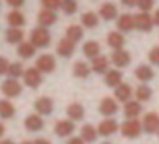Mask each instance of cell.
<instances>
[{"label": "cell", "mask_w": 159, "mask_h": 144, "mask_svg": "<svg viewBox=\"0 0 159 144\" xmlns=\"http://www.w3.org/2000/svg\"><path fill=\"white\" fill-rule=\"evenodd\" d=\"M30 43H32L34 47H47V45L51 43V34H49V30L43 28V26L34 28L32 34H30Z\"/></svg>", "instance_id": "1"}, {"label": "cell", "mask_w": 159, "mask_h": 144, "mask_svg": "<svg viewBox=\"0 0 159 144\" xmlns=\"http://www.w3.org/2000/svg\"><path fill=\"white\" fill-rule=\"evenodd\" d=\"M120 131H122V135L127 137V138H137V137L140 135V131H142V122H139L137 118L127 120V122L122 124Z\"/></svg>", "instance_id": "2"}, {"label": "cell", "mask_w": 159, "mask_h": 144, "mask_svg": "<svg viewBox=\"0 0 159 144\" xmlns=\"http://www.w3.org/2000/svg\"><path fill=\"white\" fill-rule=\"evenodd\" d=\"M142 131L146 133H159V114L157 112H146L142 118Z\"/></svg>", "instance_id": "3"}, {"label": "cell", "mask_w": 159, "mask_h": 144, "mask_svg": "<svg viewBox=\"0 0 159 144\" xmlns=\"http://www.w3.org/2000/svg\"><path fill=\"white\" fill-rule=\"evenodd\" d=\"M25 84L30 86V88H38L41 84V71L38 67H30V69H25Z\"/></svg>", "instance_id": "4"}, {"label": "cell", "mask_w": 159, "mask_h": 144, "mask_svg": "<svg viewBox=\"0 0 159 144\" xmlns=\"http://www.w3.org/2000/svg\"><path fill=\"white\" fill-rule=\"evenodd\" d=\"M99 112H101L103 116H107V118L114 116V114L118 112V101H116L114 97H103L101 103H99Z\"/></svg>", "instance_id": "5"}, {"label": "cell", "mask_w": 159, "mask_h": 144, "mask_svg": "<svg viewBox=\"0 0 159 144\" xmlns=\"http://www.w3.org/2000/svg\"><path fill=\"white\" fill-rule=\"evenodd\" d=\"M152 26H153V17H152L150 13L140 11V13L135 15V28H139V30H142V32H150Z\"/></svg>", "instance_id": "6"}, {"label": "cell", "mask_w": 159, "mask_h": 144, "mask_svg": "<svg viewBox=\"0 0 159 144\" xmlns=\"http://www.w3.org/2000/svg\"><path fill=\"white\" fill-rule=\"evenodd\" d=\"M36 67L41 71V73H51L56 67V62H54V56L51 54H41L38 60H36Z\"/></svg>", "instance_id": "7"}, {"label": "cell", "mask_w": 159, "mask_h": 144, "mask_svg": "<svg viewBox=\"0 0 159 144\" xmlns=\"http://www.w3.org/2000/svg\"><path fill=\"white\" fill-rule=\"evenodd\" d=\"M116 26L120 32H131L135 28V15L131 13H122L118 19H116Z\"/></svg>", "instance_id": "8"}, {"label": "cell", "mask_w": 159, "mask_h": 144, "mask_svg": "<svg viewBox=\"0 0 159 144\" xmlns=\"http://www.w3.org/2000/svg\"><path fill=\"white\" fill-rule=\"evenodd\" d=\"M116 131H118V122L112 120V118H105V120L99 124V127H98V133H99L101 137H111V135H114Z\"/></svg>", "instance_id": "9"}, {"label": "cell", "mask_w": 159, "mask_h": 144, "mask_svg": "<svg viewBox=\"0 0 159 144\" xmlns=\"http://www.w3.org/2000/svg\"><path fill=\"white\" fill-rule=\"evenodd\" d=\"M111 62H112L116 67H127L129 62H131V54H129L125 49H122V51H114L112 56H111Z\"/></svg>", "instance_id": "10"}, {"label": "cell", "mask_w": 159, "mask_h": 144, "mask_svg": "<svg viewBox=\"0 0 159 144\" xmlns=\"http://www.w3.org/2000/svg\"><path fill=\"white\" fill-rule=\"evenodd\" d=\"M2 94L8 96V97H15L21 94V84L17 79H8L2 83Z\"/></svg>", "instance_id": "11"}, {"label": "cell", "mask_w": 159, "mask_h": 144, "mask_svg": "<svg viewBox=\"0 0 159 144\" xmlns=\"http://www.w3.org/2000/svg\"><path fill=\"white\" fill-rule=\"evenodd\" d=\"M131 96H133V88L125 83H122L120 86L114 88V99L116 101H122V103H127L131 101Z\"/></svg>", "instance_id": "12"}, {"label": "cell", "mask_w": 159, "mask_h": 144, "mask_svg": "<svg viewBox=\"0 0 159 144\" xmlns=\"http://www.w3.org/2000/svg\"><path fill=\"white\" fill-rule=\"evenodd\" d=\"M73 131H75V124L71 120H58L54 125V133L58 137H69Z\"/></svg>", "instance_id": "13"}, {"label": "cell", "mask_w": 159, "mask_h": 144, "mask_svg": "<svg viewBox=\"0 0 159 144\" xmlns=\"http://www.w3.org/2000/svg\"><path fill=\"white\" fill-rule=\"evenodd\" d=\"M142 112V105H140V101H127L125 103V107H124V114H125V118L127 120H133V118H139V114Z\"/></svg>", "instance_id": "14"}, {"label": "cell", "mask_w": 159, "mask_h": 144, "mask_svg": "<svg viewBox=\"0 0 159 144\" xmlns=\"http://www.w3.org/2000/svg\"><path fill=\"white\" fill-rule=\"evenodd\" d=\"M99 17H103L105 21H114V19H118L120 15H118V10H116L114 4L105 2V4H101V8H99Z\"/></svg>", "instance_id": "15"}, {"label": "cell", "mask_w": 159, "mask_h": 144, "mask_svg": "<svg viewBox=\"0 0 159 144\" xmlns=\"http://www.w3.org/2000/svg\"><path fill=\"white\" fill-rule=\"evenodd\" d=\"M107 43H109V47H112V51H122L125 45V38L122 32H111L107 36Z\"/></svg>", "instance_id": "16"}, {"label": "cell", "mask_w": 159, "mask_h": 144, "mask_svg": "<svg viewBox=\"0 0 159 144\" xmlns=\"http://www.w3.org/2000/svg\"><path fill=\"white\" fill-rule=\"evenodd\" d=\"M56 13L54 11H51V10H41L39 13H38V23H39V26H43V28H47V26H51V25H54L56 23Z\"/></svg>", "instance_id": "17"}, {"label": "cell", "mask_w": 159, "mask_h": 144, "mask_svg": "<svg viewBox=\"0 0 159 144\" xmlns=\"http://www.w3.org/2000/svg\"><path fill=\"white\" fill-rule=\"evenodd\" d=\"M34 109L38 110L39 116L41 114H51L52 112V99L51 97H39V99H36Z\"/></svg>", "instance_id": "18"}, {"label": "cell", "mask_w": 159, "mask_h": 144, "mask_svg": "<svg viewBox=\"0 0 159 144\" xmlns=\"http://www.w3.org/2000/svg\"><path fill=\"white\" fill-rule=\"evenodd\" d=\"M135 77H137L140 83H148V81H152L155 75H153V69H152L150 65L142 64V65H139V67L135 69Z\"/></svg>", "instance_id": "19"}, {"label": "cell", "mask_w": 159, "mask_h": 144, "mask_svg": "<svg viewBox=\"0 0 159 144\" xmlns=\"http://www.w3.org/2000/svg\"><path fill=\"white\" fill-rule=\"evenodd\" d=\"M105 84L111 86V88H116L122 84V73L120 69H109L105 73Z\"/></svg>", "instance_id": "20"}, {"label": "cell", "mask_w": 159, "mask_h": 144, "mask_svg": "<svg viewBox=\"0 0 159 144\" xmlns=\"http://www.w3.org/2000/svg\"><path fill=\"white\" fill-rule=\"evenodd\" d=\"M67 116L71 122H79V120H83L84 118V107L81 103H71L67 107Z\"/></svg>", "instance_id": "21"}, {"label": "cell", "mask_w": 159, "mask_h": 144, "mask_svg": "<svg viewBox=\"0 0 159 144\" xmlns=\"http://www.w3.org/2000/svg\"><path fill=\"white\" fill-rule=\"evenodd\" d=\"M109 64H111V60L107 58V56H98V58H94L92 60V71H96V73H107L109 71Z\"/></svg>", "instance_id": "22"}, {"label": "cell", "mask_w": 159, "mask_h": 144, "mask_svg": "<svg viewBox=\"0 0 159 144\" xmlns=\"http://www.w3.org/2000/svg\"><path fill=\"white\" fill-rule=\"evenodd\" d=\"M56 52L62 56V58H69L73 52H75V43H71L69 39H62L60 43H58V47H56Z\"/></svg>", "instance_id": "23"}, {"label": "cell", "mask_w": 159, "mask_h": 144, "mask_svg": "<svg viewBox=\"0 0 159 144\" xmlns=\"http://www.w3.org/2000/svg\"><path fill=\"white\" fill-rule=\"evenodd\" d=\"M83 52H84V56H88V58H98V56H101L99 52H101V47H99V43L98 41H86L84 43V47H83Z\"/></svg>", "instance_id": "24"}, {"label": "cell", "mask_w": 159, "mask_h": 144, "mask_svg": "<svg viewBox=\"0 0 159 144\" xmlns=\"http://www.w3.org/2000/svg\"><path fill=\"white\" fill-rule=\"evenodd\" d=\"M66 39H69L71 43L81 41V39H83V26H77V25L67 26V30H66Z\"/></svg>", "instance_id": "25"}, {"label": "cell", "mask_w": 159, "mask_h": 144, "mask_svg": "<svg viewBox=\"0 0 159 144\" xmlns=\"http://www.w3.org/2000/svg\"><path fill=\"white\" fill-rule=\"evenodd\" d=\"M90 71H92V67L86 62H75V65H73V75L79 79H86L90 75Z\"/></svg>", "instance_id": "26"}, {"label": "cell", "mask_w": 159, "mask_h": 144, "mask_svg": "<svg viewBox=\"0 0 159 144\" xmlns=\"http://www.w3.org/2000/svg\"><path fill=\"white\" fill-rule=\"evenodd\" d=\"M6 17H8V23H10L11 28H19V26H23V25L26 23L25 15H23L21 11H17V10H15V11H10Z\"/></svg>", "instance_id": "27"}, {"label": "cell", "mask_w": 159, "mask_h": 144, "mask_svg": "<svg viewBox=\"0 0 159 144\" xmlns=\"http://www.w3.org/2000/svg\"><path fill=\"white\" fill-rule=\"evenodd\" d=\"M25 125H26V129H30V131H39V129H43V120H41L39 114H30V116L25 120Z\"/></svg>", "instance_id": "28"}, {"label": "cell", "mask_w": 159, "mask_h": 144, "mask_svg": "<svg viewBox=\"0 0 159 144\" xmlns=\"http://www.w3.org/2000/svg\"><path fill=\"white\" fill-rule=\"evenodd\" d=\"M34 52H36V47H34L30 41H23V43H19V47H17V54H19L21 58H32Z\"/></svg>", "instance_id": "29"}, {"label": "cell", "mask_w": 159, "mask_h": 144, "mask_svg": "<svg viewBox=\"0 0 159 144\" xmlns=\"http://www.w3.org/2000/svg\"><path fill=\"white\" fill-rule=\"evenodd\" d=\"M81 23H83V26H84V28H96V26H98V23H99V17H98L94 11H86V13H83Z\"/></svg>", "instance_id": "30"}, {"label": "cell", "mask_w": 159, "mask_h": 144, "mask_svg": "<svg viewBox=\"0 0 159 144\" xmlns=\"http://www.w3.org/2000/svg\"><path fill=\"white\" fill-rule=\"evenodd\" d=\"M81 138H83L84 142H94V140L98 138V129H96L94 125H83V129H81Z\"/></svg>", "instance_id": "31"}, {"label": "cell", "mask_w": 159, "mask_h": 144, "mask_svg": "<svg viewBox=\"0 0 159 144\" xmlns=\"http://www.w3.org/2000/svg\"><path fill=\"white\" fill-rule=\"evenodd\" d=\"M135 96H137V101L144 103V101L152 99V88H150V86H146V84H140V86L135 90Z\"/></svg>", "instance_id": "32"}, {"label": "cell", "mask_w": 159, "mask_h": 144, "mask_svg": "<svg viewBox=\"0 0 159 144\" xmlns=\"http://www.w3.org/2000/svg\"><path fill=\"white\" fill-rule=\"evenodd\" d=\"M6 41L8 43H23V32H21V28H10L6 32Z\"/></svg>", "instance_id": "33"}, {"label": "cell", "mask_w": 159, "mask_h": 144, "mask_svg": "<svg viewBox=\"0 0 159 144\" xmlns=\"http://www.w3.org/2000/svg\"><path fill=\"white\" fill-rule=\"evenodd\" d=\"M13 114H15V109H13V105L8 99L0 101V116H2V118H11Z\"/></svg>", "instance_id": "34"}, {"label": "cell", "mask_w": 159, "mask_h": 144, "mask_svg": "<svg viewBox=\"0 0 159 144\" xmlns=\"http://www.w3.org/2000/svg\"><path fill=\"white\" fill-rule=\"evenodd\" d=\"M8 75H10L11 79L23 77V75H25V69H23V65H21L19 62H13V64H10V69H8Z\"/></svg>", "instance_id": "35"}, {"label": "cell", "mask_w": 159, "mask_h": 144, "mask_svg": "<svg viewBox=\"0 0 159 144\" xmlns=\"http://www.w3.org/2000/svg\"><path fill=\"white\" fill-rule=\"evenodd\" d=\"M62 10H64V13L71 15L77 11V2L75 0H62Z\"/></svg>", "instance_id": "36"}, {"label": "cell", "mask_w": 159, "mask_h": 144, "mask_svg": "<svg viewBox=\"0 0 159 144\" xmlns=\"http://www.w3.org/2000/svg\"><path fill=\"white\" fill-rule=\"evenodd\" d=\"M41 6H43V10L54 11L56 8H62V0H41Z\"/></svg>", "instance_id": "37"}, {"label": "cell", "mask_w": 159, "mask_h": 144, "mask_svg": "<svg viewBox=\"0 0 159 144\" xmlns=\"http://www.w3.org/2000/svg\"><path fill=\"white\" fill-rule=\"evenodd\" d=\"M137 8H139L140 11L148 13V11L153 8V0H139V2H137Z\"/></svg>", "instance_id": "38"}, {"label": "cell", "mask_w": 159, "mask_h": 144, "mask_svg": "<svg viewBox=\"0 0 159 144\" xmlns=\"http://www.w3.org/2000/svg\"><path fill=\"white\" fill-rule=\"evenodd\" d=\"M148 60L155 65H159V47H153L150 52H148Z\"/></svg>", "instance_id": "39"}, {"label": "cell", "mask_w": 159, "mask_h": 144, "mask_svg": "<svg viewBox=\"0 0 159 144\" xmlns=\"http://www.w3.org/2000/svg\"><path fill=\"white\" fill-rule=\"evenodd\" d=\"M8 69H10V62H8L6 58H2V56H0V75L8 73Z\"/></svg>", "instance_id": "40"}, {"label": "cell", "mask_w": 159, "mask_h": 144, "mask_svg": "<svg viewBox=\"0 0 159 144\" xmlns=\"http://www.w3.org/2000/svg\"><path fill=\"white\" fill-rule=\"evenodd\" d=\"M6 2H8L10 6H13V8H21V6L25 4V0H6Z\"/></svg>", "instance_id": "41"}, {"label": "cell", "mask_w": 159, "mask_h": 144, "mask_svg": "<svg viewBox=\"0 0 159 144\" xmlns=\"http://www.w3.org/2000/svg\"><path fill=\"white\" fill-rule=\"evenodd\" d=\"M67 144H84V140H83L81 137H73V138L67 140Z\"/></svg>", "instance_id": "42"}, {"label": "cell", "mask_w": 159, "mask_h": 144, "mask_svg": "<svg viewBox=\"0 0 159 144\" xmlns=\"http://www.w3.org/2000/svg\"><path fill=\"white\" fill-rule=\"evenodd\" d=\"M137 2H139V0H122V4H124V6H127V8L137 6Z\"/></svg>", "instance_id": "43"}, {"label": "cell", "mask_w": 159, "mask_h": 144, "mask_svg": "<svg viewBox=\"0 0 159 144\" xmlns=\"http://www.w3.org/2000/svg\"><path fill=\"white\" fill-rule=\"evenodd\" d=\"M153 25H157L159 26V10L155 11V15H153Z\"/></svg>", "instance_id": "44"}, {"label": "cell", "mask_w": 159, "mask_h": 144, "mask_svg": "<svg viewBox=\"0 0 159 144\" xmlns=\"http://www.w3.org/2000/svg\"><path fill=\"white\" fill-rule=\"evenodd\" d=\"M34 144H51V142H49V140H45V138H38Z\"/></svg>", "instance_id": "45"}, {"label": "cell", "mask_w": 159, "mask_h": 144, "mask_svg": "<svg viewBox=\"0 0 159 144\" xmlns=\"http://www.w3.org/2000/svg\"><path fill=\"white\" fill-rule=\"evenodd\" d=\"M2 135H4V125L0 124V137H2Z\"/></svg>", "instance_id": "46"}, {"label": "cell", "mask_w": 159, "mask_h": 144, "mask_svg": "<svg viewBox=\"0 0 159 144\" xmlns=\"http://www.w3.org/2000/svg\"><path fill=\"white\" fill-rule=\"evenodd\" d=\"M0 144H13V142H11V140H2Z\"/></svg>", "instance_id": "47"}, {"label": "cell", "mask_w": 159, "mask_h": 144, "mask_svg": "<svg viewBox=\"0 0 159 144\" xmlns=\"http://www.w3.org/2000/svg\"><path fill=\"white\" fill-rule=\"evenodd\" d=\"M21 144H34V142H21Z\"/></svg>", "instance_id": "48"}, {"label": "cell", "mask_w": 159, "mask_h": 144, "mask_svg": "<svg viewBox=\"0 0 159 144\" xmlns=\"http://www.w3.org/2000/svg\"><path fill=\"white\" fill-rule=\"evenodd\" d=\"M103 144H111V142H103Z\"/></svg>", "instance_id": "49"}, {"label": "cell", "mask_w": 159, "mask_h": 144, "mask_svg": "<svg viewBox=\"0 0 159 144\" xmlns=\"http://www.w3.org/2000/svg\"><path fill=\"white\" fill-rule=\"evenodd\" d=\"M157 135H159V133H157Z\"/></svg>", "instance_id": "50"}]
</instances>
